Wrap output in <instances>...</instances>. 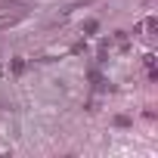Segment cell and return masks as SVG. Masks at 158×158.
Listing matches in <instances>:
<instances>
[{
	"instance_id": "6da1fadb",
	"label": "cell",
	"mask_w": 158,
	"mask_h": 158,
	"mask_svg": "<svg viewBox=\"0 0 158 158\" xmlns=\"http://www.w3.org/2000/svg\"><path fill=\"white\" fill-rule=\"evenodd\" d=\"M136 31H146V34H155V31H158V19H155V16L143 19V22L136 25Z\"/></svg>"
},
{
	"instance_id": "277c9868",
	"label": "cell",
	"mask_w": 158,
	"mask_h": 158,
	"mask_svg": "<svg viewBox=\"0 0 158 158\" xmlns=\"http://www.w3.org/2000/svg\"><path fill=\"white\" fill-rule=\"evenodd\" d=\"M115 124H118V127H130V118H127V115H118Z\"/></svg>"
},
{
	"instance_id": "3957f363",
	"label": "cell",
	"mask_w": 158,
	"mask_h": 158,
	"mask_svg": "<svg viewBox=\"0 0 158 158\" xmlns=\"http://www.w3.org/2000/svg\"><path fill=\"white\" fill-rule=\"evenodd\" d=\"M96 31H99V22L96 19H87L84 22V34H96Z\"/></svg>"
},
{
	"instance_id": "7a4b0ae2",
	"label": "cell",
	"mask_w": 158,
	"mask_h": 158,
	"mask_svg": "<svg viewBox=\"0 0 158 158\" xmlns=\"http://www.w3.org/2000/svg\"><path fill=\"white\" fill-rule=\"evenodd\" d=\"M25 68H28V62H25V59H16V62L10 65V71H13L16 77H19V74H25Z\"/></svg>"
}]
</instances>
